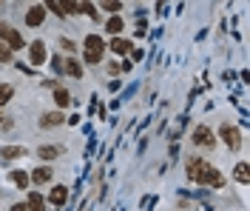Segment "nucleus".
Instances as JSON below:
<instances>
[{
  "label": "nucleus",
  "mask_w": 250,
  "mask_h": 211,
  "mask_svg": "<svg viewBox=\"0 0 250 211\" xmlns=\"http://www.w3.org/2000/svg\"><path fill=\"white\" fill-rule=\"evenodd\" d=\"M65 200H68V188L65 186H54L48 191V203H54V206H65Z\"/></svg>",
  "instance_id": "nucleus-12"
},
{
  "label": "nucleus",
  "mask_w": 250,
  "mask_h": 211,
  "mask_svg": "<svg viewBox=\"0 0 250 211\" xmlns=\"http://www.w3.org/2000/svg\"><path fill=\"white\" fill-rule=\"evenodd\" d=\"M37 154H40L43 160H54V157H60L62 154V146H40L37 148Z\"/></svg>",
  "instance_id": "nucleus-18"
},
{
  "label": "nucleus",
  "mask_w": 250,
  "mask_h": 211,
  "mask_svg": "<svg viewBox=\"0 0 250 211\" xmlns=\"http://www.w3.org/2000/svg\"><path fill=\"white\" fill-rule=\"evenodd\" d=\"M26 154V148L23 146H3L0 148V160L6 163V160H17V157H23Z\"/></svg>",
  "instance_id": "nucleus-13"
},
{
  "label": "nucleus",
  "mask_w": 250,
  "mask_h": 211,
  "mask_svg": "<svg viewBox=\"0 0 250 211\" xmlns=\"http://www.w3.org/2000/svg\"><path fill=\"white\" fill-rule=\"evenodd\" d=\"M46 12H54L57 17H65L68 12L74 15V12H77V0H48Z\"/></svg>",
  "instance_id": "nucleus-4"
},
{
  "label": "nucleus",
  "mask_w": 250,
  "mask_h": 211,
  "mask_svg": "<svg viewBox=\"0 0 250 211\" xmlns=\"http://www.w3.org/2000/svg\"><path fill=\"white\" fill-rule=\"evenodd\" d=\"M233 177L236 180H239V183H248V163H239V165H236V168H233Z\"/></svg>",
  "instance_id": "nucleus-22"
},
{
  "label": "nucleus",
  "mask_w": 250,
  "mask_h": 211,
  "mask_svg": "<svg viewBox=\"0 0 250 211\" xmlns=\"http://www.w3.org/2000/svg\"><path fill=\"white\" fill-rule=\"evenodd\" d=\"M196 183H202V186H213V188H222V186H225V177L219 174V168H213V165H208V163H205V168L199 171Z\"/></svg>",
  "instance_id": "nucleus-3"
},
{
  "label": "nucleus",
  "mask_w": 250,
  "mask_h": 211,
  "mask_svg": "<svg viewBox=\"0 0 250 211\" xmlns=\"http://www.w3.org/2000/svg\"><path fill=\"white\" fill-rule=\"evenodd\" d=\"M51 174H54V171H51V165H40V168H34V171L29 174V180L34 183V186H43V183L51 180Z\"/></svg>",
  "instance_id": "nucleus-11"
},
{
  "label": "nucleus",
  "mask_w": 250,
  "mask_h": 211,
  "mask_svg": "<svg viewBox=\"0 0 250 211\" xmlns=\"http://www.w3.org/2000/svg\"><path fill=\"white\" fill-rule=\"evenodd\" d=\"M0 123H3V109H0Z\"/></svg>",
  "instance_id": "nucleus-29"
},
{
  "label": "nucleus",
  "mask_w": 250,
  "mask_h": 211,
  "mask_svg": "<svg viewBox=\"0 0 250 211\" xmlns=\"http://www.w3.org/2000/svg\"><path fill=\"white\" fill-rule=\"evenodd\" d=\"M54 103H57V109H68V106H71L68 89H54Z\"/></svg>",
  "instance_id": "nucleus-16"
},
{
  "label": "nucleus",
  "mask_w": 250,
  "mask_h": 211,
  "mask_svg": "<svg viewBox=\"0 0 250 211\" xmlns=\"http://www.w3.org/2000/svg\"><path fill=\"white\" fill-rule=\"evenodd\" d=\"M202 168H205V160H199V157H190V160H188V177L196 180Z\"/></svg>",
  "instance_id": "nucleus-19"
},
{
  "label": "nucleus",
  "mask_w": 250,
  "mask_h": 211,
  "mask_svg": "<svg viewBox=\"0 0 250 211\" xmlns=\"http://www.w3.org/2000/svg\"><path fill=\"white\" fill-rule=\"evenodd\" d=\"M3 46H9V51L15 54L17 49H23V46H26V37L17 32V29H9V32H6V37H3Z\"/></svg>",
  "instance_id": "nucleus-8"
},
{
  "label": "nucleus",
  "mask_w": 250,
  "mask_h": 211,
  "mask_svg": "<svg viewBox=\"0 0 250 211\" xmlns=\"http://www.w3.org/2000/svg\"><path fill=\"white\" fill-rule=\"evenodd\" d=\"M131 60H134V63H137V60H142V51L140 49H131Z\"/></svg>",
  "instance_id": "nucleus-26"
},
{
  "label": "nucleus",
  "mask_w": 250,
  "mask_h": 211,
  "mask_svg": "<svg viewBox=\"0 0 250 211\" xmlns=\"http://www.w3.org/2000/svg\"><path fill=\"white\" fill-rule=\"evenodd\" d=\"M103 9H105V12H114V15H117V12L123 9V3H114V0H105V3H103Z\"/></svg>",
  "instance_id": "nucleus-24"
},
{
  "label": "nucleus",
  "mask_w": 250,
  "mask_h": 211,
  "mask_svg": "<svg viewBox=\"0 0 250 211\" xmlns=\"http://www.w3.org/2000/svg\"><path fill=\"white\" fill-rule=\"evenodd\" d=\"M60 46H62L65 51H74V40H68V37H62V40H60Z\"/></svg>",
  "instance_id": "nucleus-25"
},
{
  "label": "nucleus",
  "mask_w": 250,
  "mask_h": 211,
  "mask_svg": "<svg viewBox=\"0 0 250 211\" xmlns=\"http://www.w3.org/2000/svg\"><path fill=\"white\" fill-rule=\"evenodd\" d=\"M83 46H85V49H83V60H85V63H100V60H103L105 43H103L100 34H85V43H83Z\"/></svg>",
  "instance_id": "nucleus-1"
},
{
  "label": "nucleus",
  "mask_w": 250,
  "mask_h": 211,
  "mask_svg": "<svg viewBox=\"0 0 250 211\" xmlns=\"http://www.w3.org/2000/svg\"><path fill=\"white\" fill-rule=\"evenodd\" d=\"M48 60V49H46V43L43 40H34L29 46V63L31 66H43Z\"/></svg>",
  "instance_id": "nucleus-5"
},
{
  "label": "nucleus",
  "mask_w": 250,
  "mask_h": 211,
  "mask_svg": "<svg viewBox=\"0 0 250 211\" xmlns=\"http://www.w3.org/2000/svg\"><path fill=\"white\" fill-rule=\"evenodd\" d=\"M9 29H12V26H9V23H0V40H3V37H6V32H9Z\"/></svg>",
  "instance_id": "nucleus-27"
},
{
  "label": "nucleus",
  "mask_w": 250,
  "mask_h": 211,
  "mask_svg": "<svg viewBox=\"0 0 250 211\" xmlns=\"http://www.w3.org/2000/svg\"><path fill=\"white\" fill-rule=\"evenodd\" d=\"M26 209L29 211H46V197L40 191H29L26 194Z\"/></svg>",
  "instance_id": "nucleus-10"
},
{
  "label": "nucleus",
  "mask_w": 250,
  "mask_h": 211,
  "mask_svg": "<svg viewBox=\"0 0 250 211\" xmlns=\"http://www.w3.org/2000/svg\"><path fill=\"white\" fill-rule=\"evenodd\" d=\"M9 177H12V183H15L17 188H23V191H26V186L31 183V180H29V174H26V171H20V168H15V171H9Z\"/></svg>",
  "instance_id": "nucleus-17"
},
{
  "label": "nucleus",
  "mask_w": 250,
  "mask_h": 211,
  "mask_svg": "<svg viewBox=\"0 0 250 211\" xmlns=\"http://www.w3.org/2000/svg\"><path fill=\"white\" fill-rule=\"evenodd\" d=\"M108 46L114 54H131V40H125V37H114Z\"/></svg>",
  "instance_id": "nucleus-14"
},
{
  "label": "nucleus",
  "mask_w": 250,
  "mask_h": 211,
  "mask_svg": "<svg viewBox=\"0 0 250 211\" xmlns=\"http://www.w3.org/2000/svg\"><path fill=\"white\" fill-rule=\"evenodd\" d=\"M12 211H29V209H26V203H15V206H12Z\"/></svg>",
  "instance_id": "nucleus-28"
},
{
  "label": "nucleus",
  "mask_w": 250,
  "mask_h": 211,
  "mask_svg": "<svg viewBox=\"0 0 250 211\" xmlns=\"http://www.w3.org/2000/svg\"><path fill=\"white\" fill-rule=\"evenodd\" d=\"M219 137L225 140V146L230 148V151H239L242 148V131H239V126H230V123L219 126Z\"/></svg>",
  "instance_id": "nucleus-2"
},
{
  "label": "nucleus",
  "mask_w": 250,
  "mask_h": 211,
  "mask_svg": "<svg viewBox=\"0 0 250 211\" xmlns=\"http://www.w3.org/2000/svg\"><path fill=\"white\" fill-rule=\"evenodd\" d=\"M105 32L117 37V34L123 32V17H120V15H114L111 20H105Z\"/></svg>",
  "instance_id": "nucleus-20"
},
{
  "label": "nucleus",
  "mask_w": 250,
  "mask_h": 211,
  "mask_svg": "<svg viewBox=\"0 0 250 211\" xmlns=\"http://www.w3.org/2000/svg\"><path fill=\"white\" fill-rule=\"evenodd\" d=\"M60 123H65L62 112H46V114H40V129H57Z\"/></svg>",
  "instance_id": "nucleus-9"
},
{
  "label": "nucleus",
  "mask_w": 250,
  "mask_h": 211,
  "mask_svg": "<svg viewBox=\"0 0 250 211\" xmlns=\"http://www.w3.org/2000/svg\"><path fill=\"white\" fill-rule=\"evenodd\" d=\"M0 63H12V51H9V46H3V43H0Z\"/></svg>",
  "instance_id": "nucleus-23"
},
{
  "label": "nucleus",
  "mask_w": 250,
  "mask_h": 211,
  "mask_svg": "<svg viewBox=\"0 0 250 211\" xmlns=\"http://www.w3.org/2000/svg\"><path fill=\"white\" fill-rule=\"evenodd\" d=\"M193 143L202 146V148H210L216 143V137H213V131L208 129V126H196V129H193Z\"/></svg>",
  "instance_id": "nucleus-7"
},
{
  "label": "nucleus",
  "mask_w": 250,
  "mask_h": 211,
  "mask_svg": "<svg viewBox=\"0 0 250 211\" xmlns=\"http://www.w3.org/2000/svg\"><path fill=\"white\" fill-rule=\"evenodd\" d=\"M12 97H15V89H12L9 83H0V109H3Z\"/></svg>",
  "instance_id": "nucleus-21"
},
{
  "label": "nucleus",
  "mask_w": 250,
  "mask_h": 211,
  "mask_svg": "<svg viewBox=\"0 0 250 211\" xmlns=\"http://www.w3.org/2000/svg\"><path fill=\"white\" fill-rule=\"evenodd\" d=\"M62 69H65V71H68L74 80H80V77H83V63H80L77 57H68V60L62 63Z\"/></svg>",
  "instance_id": "nucleus-15"
},
{
  "label": "nucleus",
  "mask_w": 250,
  "mask_h": 211,
  "mask_svg": "<svg viewBox=\"0 0 250 211\" xmlns=\"http://www.w3.org/2000/svg\"><path fill=\"white\" fill-rule=\"evenodd\" d=\"M43 20H46V6H43V3H34V6H29V12H26V26L37 29Z\"/></svg>",
  "instance_id": "nucleus-6"
}]
</instances>
